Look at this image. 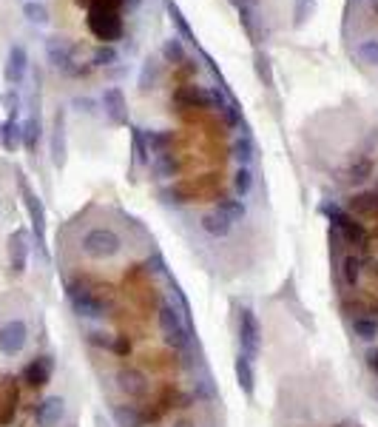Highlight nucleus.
<instances>
[{
    "label": "nucleus",
    "instance_id": "obj_1",
    "mask_svg": "<svg viewBox=\"0 0 378 427\" xmlns=\"http://www.w3.org/2000/svg\"><path fill=\"white\" fill-rule=\"evenodd\" d=\"M159 330H162L165 344H171L173 350H185L190 344V325L171 302L159 305Z\"/></svg>",
    "mask_w": 378,
    "mask_h": 427
},
{
    "label": "nucleus",
    "instance_id": "obj_2",
    "mask_svg": "<svg viewBox=\"0 0 378 427\" xmlns=\"http://www.w3.org/2000/svg\"><path fill=\"white\" fill-rule=\"evenodd\" d=\"M321 214L330 216V222H333V228L341 233V239H347V242H352V245H358V248L367 245V231H364V225H361L350 211H344V208H338V205H321Z\"/></svg>",
    "mask_w": 378,
    "mask_h": 427
},
{
    "label": "nucleus",
    "instance_id": "obj_3",
    "mask_svg": "<svg viewBox=\"0 0 378 427\" xmlns=\"http://www.w3.org/2000/svg\"><path fill=\"white\" fill-rule=\"evenodd\" d=\"M82 251L94 259H111L122 251V239L119 233H114L111 228H91L82 236Z\"/></svg>",
    "mask_w": 378,
    "mask_h": 427
},
{
    "label": "nucleus",
    "instance_id": "obj_4",
    "mask_svg": "<svg viewBox=\"0 0 378 427\" xmlns=\"http://www.w3.org/2000/svg\"><path fill=\"white\" fill-rule=\"evenodd\" d=\"M239 344H242V353L250 359H256L261 350V325H259L256 313L247 307L239 313Z\"/></svg>",
    "mask_w": 378,
    "mask_h": 427
},
{
    "label": "nucleus",
    "instance_id": "obj_5",
    "mask_svg": "<svg viewBox=\"0 0 378 427\" xmlns=\"http://www.w3.org/2000/svg\"><path fill=\"white\" fill-rule=\"evenodd\" d=\"M68 299H71L74 310H77L80 316H85V319H99V316H105V302L97 299V296H94L91 290H85V288L68 285Z\"/></svg>",
    "mask_w": 378,
    "mask_h": 427
},
{
    "label": "nucleus",
    "instance_id": "obj_6",
    "mask_svg": "<svg viewBox=\"0 0 378 427\" xmlns=\"http://www.w3.org/2000/svg\"><path fill=\"white\" fill-rule=\"evenodd\" d=\"M99 17H102V23L91 26V28H94V34H97V37H102V40H114V37H119L122 23H119L117 11H111V9L105 6V0H97V3L91 6V20H99Z\"/></svg>",
    "mask_w": 378,
    "mask_h": 427
},
{
    "label": "nucleus",
    "instance_id": "obj_7",
    "mask_svg": "<svg viewBox=\"0 0 378 427\" xmlns=\"http://www.w3.org/2000/svg\"><path fill=\"white\" fill-rule=\"evenodd\" d=\"M102 108L111 125H125L128 122V105H125V94L117 85H108L102 91Z\"/></svg>",
    "mask_w": 378,
    "mask_h": 427
},
{
    "label": "nucleus",
    "instance_id": "obj_8",
    "mask_svg": "<svg viewBox=\"0 0 378 427\" xmlns=\"http://www.w3.org/2000/svg\"><path fill=\"white\" fill-rule=\"evenodd\" d=\"M26 71H28V54L23 46H11L9 57H6V68H3V77L9 85H20L26 80Z\"/></svg>",
    "mask_w": 378,
    "mask_h": 427
},
{
    "label": "nucleus",
    "instance_id": "obj_9",
    "mask_svg": "<svg viewBox=\"0 0 378 427\" xmlns=\"http://www.w3.org/2000/svg\"><path fill=\"white\" fill-rule=\"evenodd\" d=\"M63 416H65V401H63L60 396H48V399H43V401L37 404V410H34V421H37V427H54V424H60V421H63Z\"/></svg>",
    "mask_w": 378,
    "mask_h": 427
},
{
    "label": "nucleus",
    "instance_id": "obj_10",
    "mask_svg": "<svg viewBox=\"0 0 378 427\" xmlns=\"http://www.w3.org/2000/svg\"><path fill=\"white\" fill-rule=\"evenodd\" d=\"M23 202H26V211H28V219H31V231H34L37 242L43 245L45 242V208H43L40 196L31 194L28 188H23Z\"/></svg>",
    "mask_w": 378,
    "mask_h": 427
},
{
    "label": "nucleus",
    "instance_id": "obj_11",
    "mask_svg": "<svg viewBox=\"0 0 378 427\" xmlns=\"http://www.w3.org/2000/svg\"><path fill=\"white\" fill-rule=\"evenodd\" d=\"M26 325L20 322V319H14V322H9L3 330H0V350L6 353V356H17L20 350H23V344H26Z\"/></svg>",
    "mask_w": 378,
    "mask_h": 427
},
{
    "label": "nucleus",
    "instance_id": "obj_12",
    "mask_svg": "<svg viewBox=\"0 0 378 427\" xmlns=\"http://www.w3.org/2000/svg\"><path fill=\"white\" fill-rule=\"evenodd\" d=\"M26 262H28V233L20 228L9 236V265L14 273H23Z\"/></svg>",
    "mask_w": 378,
    "mask_h": 427
},
{
    "label": "nucleus",
    "instance_id": "obj_13",
    "mask_svg": "<svg viewBox=\"0 0 378 427\" xmlns=\"http://www.w3.org/2000/svg\"><path fill=\"white\" fill-rule=\"evenodd\" d=\"M51 370H54L51 356H37V359H31V362L23 367V381L31 384V387H43V384H48Z\"/></svg>",
    "mask_w": 378,
    "mask_h": 427
},
{
    "label": "nucleus",
    "instance_id": "obj_14",
    "mask_svg": "<svg viewBox=\"0 0 378 427\" xmlns=\"http://www.w3.org/2000/svg\"><path fill=\"white\" fill-rule=\"evenodd\" d=\"M350 214L355 219H367V222H378V191H364L355 194L350 199Z\"/></svg>",
    "mask_w": 378,
    "mask_h": 427
},
{
    "label": "nucleus",
    "instance_id": "obj_15",
    "mask_svg": "<svg viewBox=\"0 0 378 427\" xmlns=\"http://www.w3.org/2000/svg\"><path fill=\"white\" fill-rule=\"evenodd\" d=\"M239 23L247 34V40L256 46L261 43V34H264V20L259 14V6H239Z\"/></svg>",
    "mask_w": 378,
    "mask_h": 427
},
{
    "label": "nucleus",
    "instance_id": "obj_16",
    "mask_svg": "<svg viewBox=\"0 0 378 427\" xmlns=\"http://www.w3.org/2000/svg\"><path fill=\"white\" fill-rule=\"evenodd\" d=\"M117 384H119V390H122L128 399H139V396H145V390H148L145 376H142L139 370H134V367H122V370L117 373Z\"/></svg>",
    "mask_w": 378,
    "mask_h": 427
},
{
    "label": "nucleus",
    "instance_id": "obj_17",
    "mask_svg": "<svg viewBox=\"0 0 378 427\" xmlns=\"http://www.w3.org/2000/svg\"><path fill=\"white\" fill-rule=\"evenodd\" d=\"M233 370H236V381L242 387L244 396H253L256 393V373H253V359L239 353L236 362H233Z\"/></svg>",
    "mask_w": 378,
    "mask_h": 427
},
{
    "label": "nucleus",
    "instance_id": "obj_18",
    "mask_svg": "<svg viewBox=\"0 0 378 427\" xmlns=\"http://www.w3.org/2000/svg\"><path fill=\"white\" fill-rule=\"evenodd\" d=\"M0 142L6 151H17L23 145V125L17 122V114H9V120L0 128Z\"/></svg>",
    "mask_w": 378,
    "mask_h": 427
},
{
    "label": "nucleus",
    "instance_id": "obj_19",
    "mask_svg": "<svg viewBox=\"0 0 378 427\" xmlns=\"http://www.w3.org/2000/svg\"><path fill=\"white\" fill-rule=\"evenodd\" d=\"M199 225H202V231H205L207 236H213V239H225V236L230 233V228H233V225L227 222V216H222L219 211H210V214H205Z\"/></svg>",
    "mask_w": 378,
    "mask_h": 427
},
{
    "label": "nucleus",
    "instance_id": "obj_20",
    "mask_svg": "<svg viewBox=\"0 0 378 427\" xmlns=\"http://www.w3.org/2000/svg\"><path fill=\"white\" fill-rule=\"evenodd\" d=\"M230 157H233L239 165H247V168H250V162H253V157H256L253 139H250L247 134L236 137V139H233V145H230Z\"/></svg>",
    "mask_w": 378,
    "mask_h": 427
},
{
    "label": "nucleus",
    "instance_id": "obj_21",
    "mask_svg": "<svg viewBox=\"0 0 378 427\" xmlns=\"http://www.w3.org/2000/svg\"><path fill=\"white\" fill-rule=\"evenodd\" d=\"M114 421H117V427H142L145 416L136 410V404H117L114 407Z\"/></svg>",
    "mask_w": 378,
    "mask_h": 427
},
{
    "label": "nucleus",
    "instance_id": "obj_22",
    "mask_svg": "<svg viewBox=\"0 0 378 427\" xmlns=\"http://www.w3.org/2000/svg\"><path fill=\"white\" fill-rule=\"evenodd\" d=\"M145 145H148V154H165V151H171V142H173V137L168 134V131H145Z\"/></svg>",
    "mask_w": 378,
    "mask_h": 427
},
{
    "label": "nucleus",
    "instance_id": "obj_23",
    "mask_svg": "<svg viewBox=\"0 0 378 427\" xmlns=\"http://www.w3.org/2000/svg\"><path fill=\"white\" fill-rule=\"evenodd\" d=\"M352 330H355V336L364 339V342L375 339V336H378V316H367V313L355 316V319H352Z\"/></svg>",
    "mask_w": 378,
    "mask_h": 427
},
{
    "label": "nucleus",
    "instance_id": "obj_24",
    "mask_svg": "<svg viewBox=\"0 0 378 427\" xmlns=\"http://www.w3.org/2000/svg\"><path fill=\"white\" fill-rule=\"evenodd\" d=\"M51 157H54V165H63V159H65V125H63V114H57V122H54Z\"/></svg>",
    "mask_w": 378,
    "mask_h": 427
},
{
    "label": "nucleus",
    "instance_id": "obj_25",
    "mask_svg": "<svg viewBox=\"0 0 378 427\" xmlns=\"http://www.w3.org/2000/svg\"><path fill=\"white\" fill-rule=\"evenodd\" d=\"M216 211H219L222 216H227V222H230V225L244 219V205H242L239 199H230V196L216 199Z\"/></svg>",
    "mask_w": 378,
    "mask_h": 427
},
{
    "label": "nucleus",
    "instance_id": "obj_26",
    "mask_svg": "<svg viewBox=\"0 0 378 427\" xmlns=\"http://www.w3.org/2000/svg\"><path fill=\"white\" fill-rule=\"evenodd\" d=\"M48 57H51V63H54L57 68H63V71H68V74H77V68L71 65V57H68V51L63 48L60 40H48Z\"/></svg>",
    "mask_w": 378,
    "mask_h": 427
},
{
    "label": "nucleus",
    "instance_id": "obj_27",
    "mask_svg": "<svg viewBox=\"0 0 378 427\" xmlns=\"http://www.w3.org/2000/svg\"><path fill=\"white\" fill-rule=\"evenodd\" d=\"M341 279H344V285H350V288H355L358 285V279H361V259L358 256H344L341 259Z\"/></svg>",
    "mask_w": 378,
    "mask_h": 427
},
{
    "label": "nucleus",
    "instance_id": "obj_28",
    "mask_svg": "<svg viewBox=\"0 0 378 427\" xmlns=\"http://www.w3.org/2000/svg\"><path fill=\"white\" fill-rule=\"evenodd\" d=\"M176 171H179V162L173 159V154H171V151H165V154H156V157H153V174H156V176L168 179V176H173Z\"/></svg>",
    "mask_w": 378,
    "mask_h": 427
},
{
    "label": "nucleus",
    "instance_id": "obj_29",
    "mask_svg": "<svg viewBox=\"0 0 378 427\" xmlns=\"http://www.w3.org/2000/svg\"><path fill=\"white\" fill-rule=\"evenodd\" d=\"M23 14H26V20H28L31 26H45V23L51 20L48 9H45L43 3H37V0H28V3L23 6Z\"/></svg>",
    "mask_w": 378,
    "mask_h": 427
},
{
    "label": "nucleus",
    "instance_id": "obj_30",
    "mask_svg": "<svg viewBox=\"0 0 378 427\" xmlns=\"http://www.w3.org/2000/svg\"><path fill=\"white\" fill-rule=\"evenodd\" d=\"M23 125V145L28 148V151H37V142H40V120L37 117H28L26 122H20Z\"/></svg>",
    "mask_w": 378,
    "mask_h": 427
},
{
    "label": "nucleus",
    "instance_id": "obj_31",
    "mask_svg": "<svg viewBox=\"0 0 378 427\" xmlns=\"http://www.w3.org/2000/svg\"><path fill=\"white\" fill-rule=\"evenodd\" d=\"M250 188H253V171H250L247 165H239L236 174H233V191H236L239 196H247Z\"/></svg>",
    "mask_w": 378,
    "mask_h": 427
},
{
    "label": "nucleus",
    "instance_id": "obj_32",
    "mask_svg": "<svg viewBox=\"0 0 378 427\" xmlns=\"http://www.w3.org/2000/svg\"><path fill=\"white\" fill-rule=\"evenodd\" d=\"M355 54H358V60L367 63V65H378V40H375V37L361 40V43L355 46Z\"/></svg>",
    "mask_w": 378,
    "mask_h": 427
},
{
    "label": "nucleus",
    "instance_id": "obj_33",
    "mask_svg": "<svg viewBox=\"0 0 378 427\" xmlns=\"http://www.w3.org/2000/svg\"><path fill=\"white\" fill-rule=\"evenodd\" d=\"M162 57H165L168 63H185V48H182V40H179V37H171V40H165V46H162Z\"/></svg>",
    "mask_w": 378,
    "mask_h": 427
},
{
    "label": "nucleus",
    "instance_id": "obj_34",
    "mask_svg": "<svg viewBox=\"0 0 378 427\" xmlns=\"http://www.w3.org/2000/svg\"><path fill=\"white\" fill-rule=\"evenodd\" d=\"M94 63H97V65H111V63H117V48H114V46H97Z\"/></svg>",
    "mask_w": 378,
    "mask_h": 427
},
{
    "label": "nucleus",
    "instance_id": "obj_35",
    "mask_svg": "<svg viewBox=\"0 0 378 427\" xmlns=\"http://www.w3.org/2000/svg\"><path fill=\"white\" fill-rule=\"evenodd\" d=\"M219 114L225 117V122H227L230 128L242 125V111H239V105H236V102H230V100H227V102H225V108H222Z\"/></svg>",
    "mask_w": 378,
    "mask_h": 427
},
{
    "label": "nucleus",
    "instance_id": "obj_36",
    "mask_svg": "<svg viewBox=\"0 0 378 427\" xmlns=\"http://www.w3.org/2000/svg\"><path fill=\"white\" fill-rule=\"evenodd\" d=\"M369 171H372L369 159H361L358 165H352V168H350V179H352V182H364V179L369 176Z\"/></svg>",
    "mask_w": 378,
    "mask_h": 427
},
{
    "label": "nucleus",
    "instance_id": "obj_37",
    "mask_svg": "<svg viewBox=\"0 0 378 427\" xmlns=\"http://www.w3.org/2000/svg\"><path fill=\"white\" fill-rule=\"evenodd\" d=\"M134 131V151H136V162H148V145L139 134V128H131Z\"/></svg>",
    "mask_w": 378,
    "mask_h": 427
},
{
    "label": "nucleus",
    "instance_id": "obj_38",
    "mask_svg": "<svg viewBox=\"0 0 378 427\" xmlns=\"http://www.w3.org/2000/svg\"><path fill=\"white\" fill-rule=\"evenodd\" d=\"M313 6V0H296V9H293V23L301 26L304 17H307V9Z\"/></svg>",
    "mask_w": 378,
    "mask_h": 427
},
{
    "label": "nucleus",
    "instance_id": "obj_39",
    "mask_svg": "<svg viewBox=\"0 0 378 427\" xmlns=\"http://www.w3.org/2000/svg\"><path fill=\"white\" fill-rule=\"evenodd\" d=\"M168 11H171V17H173V23H176V28H179V31L185 34V37H190V28H188V23L182 20V14H179V9L168 3Z\"/></svg>",
    "mask_w": 378,
    "mask_h": 427
},
{
    "label": "nucleus",
    "instance_id": "obj_40",
    "mask_svg": "<svg viewBox=\"0 0 378 427\" xmlns=\"http://www.w3.org/2000/svg\"><path fill=\"white\" fill-rule=\"evenodd\" d=\"M114 350H117L119 356L131 353V342H128V336H117V339H114Z\"/></svg>",
    "mask_w": 378,
    "mask_h": 427
},
{
    "label": "nucleus",
    "instance_id": "obj_41",
    "mask_svg": "<svg viewBox=\"0 0 378 427\" xmlns=\"http://www.w3.org/2000/svg\"><path fill=\"white\" fill-rule=\"evenodd\" d=\"M74 105H77L80 111H94V102H91L88 97H85V100H82V97H77V100H74Z\"/></svg>",
    "mask_w": 378,
    "mask_h": 427
},
{
    "label": "nucleus",
    "instance_id": "obj_42",
    "mask_svg": "<svg viewBox=\"0 0 378 427\" xmlns=\"http://www.w3.org/2000/svg\"><path fill=\"white\" fill-rule=\"evenodd\" d=\"M367 364H369V367H372V370L378 373V350H372V353L367 356Z\"/></svg>",
    "mask_w": 378,
    "mask_h": 427
},
{
    "label": "nucleus",
    "instance_id": "obj_43",
    "mask_svg": "<svg viewBox=\"0 0 378 427\" xmlns=\"http://www.w3.org/2000/svg\"><path fill=\"white\" fill-rule=\"evenodd\" d=\"M236 6H259V0H233Z\"/></svg>",
    "mask_w": 378,
    "mask_h": 427
},
{
    "label": "nucleus",
    "instance_id": "obj_44",
    "mask_svg": "<svg viewBox=\"0 0 378 427\" xmlns=\"http://www.w3.org/2000/svg\"><path fill=\"white\" fill-rule=\"evenodd\" d=\"M173 427H193V424H190V421H185V418H182V421H176V424H173Z\"/></svg>",
    "mask_w": 378,
    "mask_h": 427
},
{
    "label": "nucleus",
    "instance_id": "obj_45",
    "mask_svg": "<svg viewBox=\"0 0 378 427\" xmlns=\"http://www.w3.org/2000/svg\"><path fill=\"white\" fill-rule=\"evenodd\" d=\"M97 427H108V424L102 421V416H97Z\"/></svg>",
    "mask_w": 378,
    "mask_h": 427
}]
</instances>
